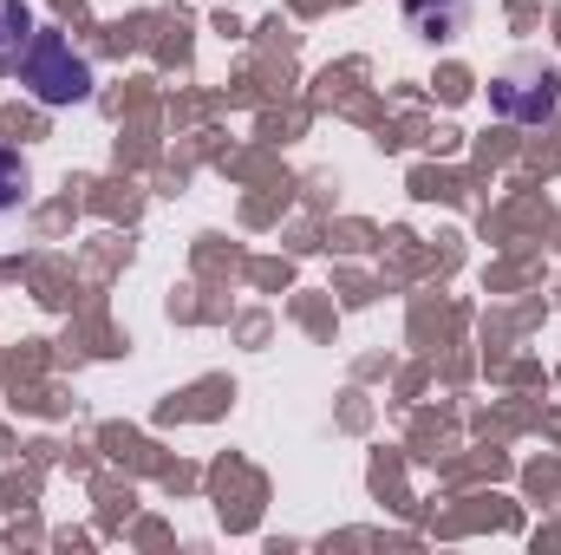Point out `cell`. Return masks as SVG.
I'll return each instance as SVG.
<instances>
[{"mask_svg":"<svg viewBox=\"0 0 561 555\" xmlns=\"http://www.w3.org/2000/svg\"><path fill=\"white\" fill-rule=\"evenodd\" d=\"M20 79L46 99V105H72L92 92V66L59 39V33H33L26 53H20Z\"/></svg>","mask_w":561,"mask_h":555,"instance_id":"cell-1","label":"cell"},{"mask_svg":"<svg viewBox=\"0 0 561 555\" xmlns=\"http://www.w3.org/2000/svg\"><path fill=\"white\" fill-rule=\"evenodd\" d=\"M26 39H33V13L20 0H0V66H20Z\"/></svg>","mask_w":561,"mask_h":555,"instance_id":"cell-2","label":"cell"}]
</instances>
